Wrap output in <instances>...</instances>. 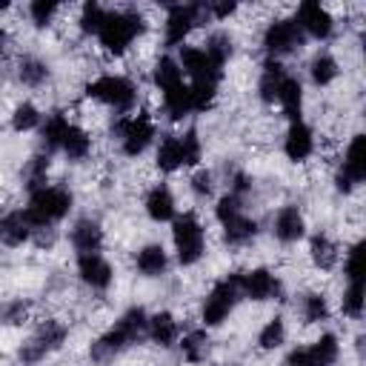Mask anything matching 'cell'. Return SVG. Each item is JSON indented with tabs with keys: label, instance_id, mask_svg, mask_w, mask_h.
<instances>
[{
	"label": "cell",
	"instance_id": "obj_39",
	"mask_svg": "<svg viewBox=\"0 0 366 366\" xmlns=\"http://www.w3.org/2000/svg\"><path fill=\"white\" fill-rule=\"evenodd\" d=\"M106 6H100V3H94V0H89V3H83V9H80V29L86 31V34H97V29L103 26V17H106Z\"/></svg>",
	"mask_w": 366,
	"mask_h": 366
},
{
	"label": "cell",
	"instance_id": "obj_34",
	"mask_svg": "<svg viewBox=\"0 0 366 366\" xmlns=\"http://www.w3.org/2000/svg\"><path fill=\"white\" fill-rule=\"evenodd\" d=\"M203 49H206V54H209L214 63L226 66V60L234 54V40H232L226 31H212V34L206 37Z\"/></svg>",
	"mask_w": 366,
	"mask_h": 366
},
{
	"label": "cell",
	"instance_id": "obj_19",
	"mask_svg": "<svg viewBox=\"0 0 366 366\" xmlns=\"http://www.w3.org/2000/svg\"><path fill=\"white\" fill-rule=\"evenodd\" d=\"M146 337L160 346V349H172L177 340H180V323L172 312H157V315H149V323H146Z\"/></svg>",
	"mask_w": 366,
	"mask_h": 366
},
{
	"label": "cell",
	"instance_id": "obj_31",
	"mask_svg": "<svg viewBox=\"0 0 366 366\" xmlns=\"http://www.w3.org/2000/svg\"><path fill=\"white\" fill-rule=\"evenodd\" d=\"M69 123H71V120H69L63 112H51V114L43 117V123H40V134H43V146H46V152H57V146H60V140H63Z\"/></svg>",
	"mask_w": 366,
	"mask_h": 366
},
{
	"label": "cell",
	"instance_id": "obj_21",
	"mask_svg": "<svg viewBox=\"0 0 366 366\" xmlns=\"http://www.w3.org/2000/svg\"><path fill=\"white\" fill-rule=\"evenodd\" d=\"M177 203H174V194H172V189L166 186V183H157V186H152L149 192H146V200H143V209H146V214L154 220V223H169V220H174V209Z\"/></svg>",
	"mask_w": 366,
	"mask_h": 366
},
{
	"label": "cell",
	"instance_id": "obj_3",
	"mask_svg": "<svg viewBox=\"0 0 366 366\" xmlns=\"http://www.w3.org/2000/svg\"><path fill=\"white\" fill-rule=\"evenodd\" d=\"M71 200H74L71 192L63 186H40L29 194V203L23 212H26L29 223L34 226V232H40V229L60 223L71 212Z\"/></svg>",
	"mask_w": 366,
	"mask_h": 366
},
{
	"label": "cell",
	"instance_id": "obj_22",
	"mask_svg": "<svg viewBox=\"0 0 366 366\" xmlns=\"http://www.w3.org/2000/svg\"><path fill=\"white\" fill-rule=\"evenodd\" d=\"M160 100H163V112L169 114V120H183V117L194 114L189 80H180V83L163 89V92H160Z\"/></svg>",
	"mask_w": 366,
	"mask_h": 366
},
{
	"label": "cell",
	"instance_id": "obj_8",
	"mask_svg": "<svg viewBox=\"0 0 366 366\" xmlns=\"http://www.w3.org/2000/svg\"><path fill=\"white\" fill-rule=\"evenodd\" d=\"M237 300H240V272L226 274L217 283H212V289L206 292L203 306H200L203 326H220L234 312Z\"/></svg>",
	"mask_w": 366,
	"mask_h": 366
},
{
	"label": "cell",
	"instance_id": "obj_37",
	"mask_svg": "<svg viewBox=\"0 0 366 366\" xmlns=\"http://www.w3.org/2000/svg\"><path fill=\"white\" fill-rule=\"evenodd\" d=\"M309 349H312V355H315V360H317L320 366H332V363L337 360V355H340L337 335H332V332H323L315 343H309Z\"/></svg>",
	"mask_w": 366,
	"mask_h": 366
},
{
	"label": "cell",
	"instance_id": "obj_41",
	"mask_svg": "<svg viewBox=\"0 0 366 366\" xmlns=\"http://www.w3.org/2000/svg\"><path fill=\"white\" fill-rule=\"evenodd\" d=\"M57 11H60V6H57V3H46V0H34V3L29 6V17H31V23H34L37 29L51 26V20L57 17Z\"/></svg>",
	"mask_w": 366,
	"mask_h": 366
},
{
	"label": "cell",
	"instance_id": "obj_23",
	"mask_svg": "<svg viewBox=\"0 0 366 366\" xmlns=\"http://www.w3.org/2000/svg\"><path fill=\"white\" fill-rule=\"evenodd\" d=\"M69 240H71V246L77 249V254H92V252H100V246H103V229H100V223L92 220V217H80V220L71 226Z\"/></svg>",
	"mask_w": 366,
	"mask_h": 366
},
{
	"label": "cell",
	"instance_id": "obj_14",
	"mask_svg": "<svg viewBox=\"0 0 366 366\" xmlns=\"http://www.w3.org/2000/svg\"><path fill=\"white\" fill-rule=\"evenodd\" d=\"M295 23L300 26L303 37H312V40H329L335 34V17L326 6L315 3V0H306L297 6L295 11Z\"/></svg>",
	"mask_w": 366,
	"mask_h": 366
},
{
	"label": "cell",
	"instance_id": "obj_20",
	"mask_svg": "<svg viewBox=\"0 0 366 366\" xmlns=\"http://www.w3.org/2000/svg\"><path fill=\"white\" fill-rule=\"evenodd\" d=\"M34 234V226L29 223L26 212L23 209H14V212H6L0 214V243L3 246H23L26 240H31Z\"/></svg>",
	"mask_w": 366,
	"mask_h": 366
},
{
	"label": "cell",
	"instance_id": "obj_4",
	"mask_svg": "<svg viewBox=\"0 0 366 366\" xmlns=\"http://www.w3.org/2000/svg\"><path fill=\"white\" fill-rule=\"evenodd\" d=\"M214 217L223 226V240L229 246H246L254 240L257 234V220L246 214V206L237 194L226 192L223 197H217L214 203Z\"/></svg>",
	"mask_w": 366,
	"mask_h": 366
},
{
	"label": "cell",
	"instance_id": "obj_43",
	"mask_svg": "<svg viewBox=\"0 0 366 366\" xmlns=\"http://www.w3.org/2000/svg\"><path fill=\"white\" fill-rule=\"evenodd\" d=\"M189 186H192L194 197L206 200V197H212V192H214V177H212V172H209V169H197V172L192 174Z\"/></svg>",
	"mask_w": 366,
	"mask_h": 366
},
{
	"label": "cell",
	"instance_id": "obj_27",
	"mask_svg": "<svg viewBox=\"0 0 366 366\" xmlns=\"http://www.w3.org/2000/svg\"><path fill=\"white\" fill-rule=\"evenodd\" d=\"M57 152H63L69 160H83V157H89V152H92V137H89V132L80 129V126H74V123H69V129H66V134H63Z\"/></svg>",
	"mask_w": 366,
	"mask_h": 366
},
{
	"label": "cell",
	"instance_id": "obj_48",
	"mask_svg": "<svg viewBox=\"0 0 366 366\" xmlns=\"http://www.w3.org/2000/svg\"><path fill=\"white\" fill-rule=\"evenodd\" d=\"M6 46H9V34H6L3 29H0V57L6 54Z\"/></svg>",
	"mask_w": 366,
	"mask_h": 366
},
{
	"label": "cell",
	"instance_id": "obj_5",
	"mask_svg": "<svg viewBox=\"0 0 366 366\" xmlns=\"http://www.w3.org/2000/svg\"><path fill=\"white\" fill-rule=\"evenodd\" d=\"M203 157V146L194 129L183 132V134H166L157 146L154 163L160 172H177L183 166H197Z\"/></svg>",
	"mask_w": 366,
	"mask_h": 366
},
{
	"label": "cell",
	"instance_id": "obj_18",
	"mask_svg": "<svg viewBox=\"0 0 366 366\" xmlns=\"http://www.w3.org/2000/svg\"><path fill=\"white\" fill-rule=\"evenodd\" d=\"M272 232L280 243H297L306 234V217L297 206H283L277 209L274 220H272Z\"/></svg>",
	"mask_w": 366,
	"mask_h": 366
},
{
	"label": "cell",
	"instance_id": "obj_32",
	"mask_svg": "<svg viewBox=\"0 0 366 366\" xmlns=\"http://www.w3.org/2000/svg\"><path fill=\"white\" fill-rule=\"evenodd\" d=\"M180 352H183V357L189 360V363H200V360H206V355H209V335L203 332V329H192V332H186L180 340Z\"/></svg>",
	"mask_w": 366,
	"mask_h": 366
},
{
	"label": "cell",
	"instance_id": "obj_12",
	"mask_svg": "<svg viewBox=\"0 0 366 366\" xmlns=\"http://www.w3.org/2000/svg\"><path fill=\"white\" fill-rule=\"evenodd\" d=\"M303 31L295 23V17H274L266 29H263V49L272 60H280L292 51H297L303 46Z\"/></svg>",
	"mask_w": 366,
	"mask_h": 366
},
{
	"label": "cell",
	"instance_id": "obj_36",
	"mask_svg": "<svg viewBox=\"0 0 366 366\" xmlns=\"http://www.w3.org/2000/svg\"><path fill=\"white\" fill-rule=\"evenodd\" d=\"M283 340H286V323H283V317L266 320L263 329L257 332V346H260L263 352H272V349L283 346Z\"/></svg>",
	"mask_w": 366,
	"mask_h": 366
},
{
	"label": "cell",
	"instance_id": "obj_40",
	"mask_svg": "<svg viewBox=\"0 0 366 366\" xmlns=\"http://www.w3.org/2000/svg\"><path fill=\"white\" fill-rule=\"evenodd\" d=\"M343 274H346V283L352 280H363V240H355L343 257Z\"/></svg>",
	"mask_w": 366,
	"mask_h": 366
},
{
	"label": "cell",
	"instance_id": "obj_7",
	"mask_svg": "<svg viewBox=\"0 0 366 366\" xmlns=\"http://www.w3.org/2000/svg\"><path fill=\"white\" fill-rule=\"evenodd\" d=\"M86 94L117 114H129L137 103V86L126 74H100L86 86Z\"/></svg>",
	"mask_w": 366,
	"mask_h": 366
},
{
	"label": "cell",
	"instance_id": "obj_16",
	"mask_svg": "<svg viewBox=\"0 0 366 366\" xmlns=\"http://www.w3.org/2000/svg\"><path fill=\"white\" fill-rule=\"evenodd\" d=\"M77 274L94 292H106L112 286V280H114V269H112V263L100 252L77 254Z\"/></svg>",
	"mask_w": 366,
	"mask_h": 366
},
{
	"label": "cell",
	"instance_id": "obj_29",
	"mask_svg": "<svg viewBox=\"0 0 366 366\" xmlns=\"http://www.w3.org/2000/svg\"><path fill=\"white\" fill-rule=\"evenodd\" d=\"M337 74H340V66H337V60H335L332 51H317V54L312 57V63H309V77H312L315 86H329V83L337 80Z\"/></svg>",
	"mask_w": 366,
	"mask_h": 366
},
{
	"label": "cell",
	"instance_id": "obj_13",
	"mask_svg": "<svg viewBox=\"0 0 366 366\" xmlns=\"http://www.w3.org/2000/svg\"><path fill=\"white\" fill-rule=\"evenodd\" d=\"M363 177H366V137L355 134L343 152V163L335 174V186H337V192L349 194L357 183H363Z\"/></svg>",
	"mask_w": 366,
	"mask_h": 366
},
{
	"label": "cell",
	"instance_id": "obj_17",
	"mask_svg": "<svg viewBox=\"0 0 366 366\" xmlns=\"http://www.w3.org/2000/svg\"><path fill=\"white\" fill-rule=\"evenodd\" d=\"M315 152V132L309 123L303 120H292L286 134H283V154L292 160V163H303L309 160Z\"/></svg>",
	"mask_w": 366,
	"mask_h": 366
},
{
	"label": "cell",
	"instance_id": "obj_25",
	"mask_svg": "<svg viewBox=\"0 0 366 366\" xmlns=\"http://www.w3.org/2000/svg\"><path fill=\"white\" fill-rule=\"evenodd\" d=\"M134 266H137V272L146 274V277H160V274L169 269V252H166L160 243H146V246L137 249Z\"/></svg>",
	"mask_w": 366,
	"mask_h": 366
},
{
	"label": "cell",
	"instance_id": "obj_2",
	"mask_svg": "<svg viewBox=\"0 0 366 366\" xmlns=\"http://www.w3.org/2000/svg\"><path fill=\"white\" fill-rule=\"evenodd\" d=\"M143 31H146V17L137 9H109L94 37L106 54L120 57L134 46V40Z\"/></svg>",
	"mask_w": 366,
	"mask_h": 366
},
{
	"label": "cell",
	"instance_id": "obj_30",
	"mask_svg": "<svg viewBox=\"0 0 366 366\" xmlns=\"http://www.w3.org/2000/svg\"><path fill=\"white\" fill-rule=\"evenodd\" d=\"M17 77H20L23 86L37 89V86H43L46 77H49V63L40 60V57H34V54H23V57L17 60Z\"/></svg>",
	"mask_w": 366,
	"mask_h": 366
},
{
	"label": "cell",
	"instance_id": "obj_28",
	"mask_svg": "<svg viewBox=\"0 0 366 366\" xmlns=\"http://www.w3.org/2000/svg\"><path fill=\"white\" fill-rule=\"evenodd\" d=\"M309 257H312V263H315L320 272H329V269L337 266L340 252H337V243H335L329 234H315V237L309 240Z\"/></svg>",
	"mask_w": 366,
	"mask_h": 366
},
{
	"label": "cell",
	"instance_id": "obj_35",
	"mask_svg": "<svg viewBox=\"0 0 366 366\" xmlns=\"http://www.w3.org/2000/svg\"><path fill=\"white\" fill-rule=\"evenodd\" d=\"M43 123V114H40V109L34 106V103H17L14 106V112H11V129L14 132H31V129H37Z\"/></svg>",
	"mask_w": 366,
	"mask_h": 366
},
{
	"label": "cell",
	"instance_id": "obj_45",
	"mask_svg": "<svg viewBox=\"0 0 366 366\" xmlns=\"http://www.w3.org/2000/svg\"><path fill=\"white\" fill-rule=\"evenodd\" d=\"M203 11L206 17H214V20H226L237 11V3L234 0H212V3H203Z\"/></svg>",
	"mask_w": 366,
	"mask_h": 366
},
{
	"label": "cell",
	"instance_id": "obj_6",
	"mask_svg": "<svg viewBox=\"0 0 366 366\" xmlns=\"http://www.w3.org/2000/svg\"><path fill=\"white\" fill-rule=\"evenodd\" d=\"M172 243L180 266H194L206 252V229L194 212L174 214L172 220Z\"/></svg>",
	"mask_w": 366,
	"mask_h": 366
},
{
	"label": "cell",
	"instance_id": "obj_26",
	"mask_svg": "<svg viewBox=\"0 0 366 366\" xmlns=\"http://www.w3.org/2000/svg\"><path fill=\"white\" fill-rule=\"evenodd\" d=\"M283 77H286V66L280 60L266 57L263 66H260V77H257V92H260L263 103H274L277 100V89H280Z\"/></svg>",
	"mask_w": 366,
	"mask_h": 366
},
{
	"label": "cell",
	"instance_id": "obj_15",
	"mask_svg": "<svg viewBox=\"0 0 366 366\" xmlns=\"http://www.w3.org/2000/svg\"><path fill=\"white\" fill-rule=\"evenodd\" d=\"M240 297H249V300H274L280 297V280L274 272L257 266V269H249V272H240Z\"/></svg>",
	"mask_w": 366,
	"mask_h": 366
},
{
	"label": "cell",
	"instance_id": "obj_11",
	"mask_svg": "<svg viewBox=\"0 0 366 366\" xmlns=\"http://www.w3.org/2000/svg\"><path fill=\"white\" fill-rule=\"evenodd\" d=\"M206 17L203 3H172L166 9V20H163V43L166 46H183V40L189 37V31L194 26H200Z\"/></svg>",
	"mask_w": 366,
	"mask_h": 366
},
{
	"label": "cell",
	"instance_id": "obj_33",
	"mask_svg": "<svg viewBox=\"0 0 366 366\" xmlns=\"http://www.w3.org/2000/svg\"><path fill=\"white\" fill-rule=\"evenodd\" d=\"M300 317L303 323H323L329 320V300L323 292H306L300 297Z\"/></svg>",
	"mask_w": 366,
	"mask_h": 366
},
{
	"label": "cell",
	"instance_id": "obj_9",
	"mask_svg": "<svg viewBox=\"0 0 366 366\" xmlns=\"http://www.w3.org/2000/svg\"><path fill=\"white\" fill-rule=\"evenodd\" d=\"M114 134H117L120 152L126 157H140L152 146L157 129H154V120L146 112H137V114H120L117 123H114Z\"/></svg>",
	"mask_w": 366,
	"mask_h": 366
},
{
	"label": "cell",
	"instance_id": "obj_38",
	"mask_svg": "<svg viewBox=\"0 0 366 366\" xmlns=\"http://www.w3.org/2000/svg\"><path fill=\"white\" fill-rule=\"evenodd\" d=\"M340 309H343V315L352 317V320H357V317L363 315V280L346 283L343 297H340Z\"/></svg>",
	"mask_w": 366,
	"mask_h": 366
},
{
	"label": "cell",
	"instance_id": "obj_46",
	"mask_svg": "<svg viewBox=\"0 0 366 366\" xmlns=\"http://www.w3.org/2000/svg\"><path fill=\"white\" fill-rule=\"evenodd\" d=\"M283 366H320V363L315 360V355H312L309 346H300V349H292V352L286 355Z\"/></svg>",
	"mask_w": 366,
	"mask_h": 366
},
{
	"label": "cell",
	"instance_id": "obj_44",
	"mask_svg": "<svg viewBox=\"0 0 366 366\" xmlns=\"http://www.w3.org/2000/svg\"><path fill=\"white\" fill-rule=\"evenodd\" d=\"M26 315H29V306H26L23 300H9V303L0 309V317H3V323H9V326H20V323L26 320Z\"/></svg>",
	"mask_w": 366,
	"mask_h": 366
},
{
	"label": "cell",
	"instance_id": "obj_10",
	"mask_svg": "<svg viewBox=\"0 0 366 366\" xmlns=\"http://www.w3.org/2000/svg\"><path fill=\"white\" fill-rule=\"evenodd\" d=\"M66 337H69V326H66V323H60V320H43V323L37 326V332L20 346L17 357H20V363L34 366V363H40L46 355L57 352V349L66 343Z\"/></svg>",
	"mask_w": 366,
	"mask_h": 366
},
{
	"label": "cell",
	"instance_id": "obj_42",
	"mask_svg": "<svg viewBox=\"0 0 366 366\" xmlns=\"http://www.w3.org/2000/svg\"><path fill=\"white\" fill-rule=\"evenodd\" d=\"M46 169H49V157L34 154V157L29 160V166H26V183H29L31 192L40 189V186H46Z\"/></svg>",
	"mask_w": 366,
	"mask_h": 366
},
{
	"label": "cell",
	"instance_id": "obj_47",
	"mask_svg": "<svg viewBox=\"0 0 366 366\" xmlns=\"http://www.w3.org/2000/svg\"><path fill=\"white\" fill-rule=\"evenodd\" d=\"M229 192L237 194L240 200H246V194L252 192V177H249L246 172H234V174H232V183H229Z\"/></svg>",
	"mask_w": 366,
	"mask_h": 366
},
{
	"label": "cell",
	"instance_id": "obj_1",
	"mask_svg": "<svg viewBox=\"0 0 366 366\" xmlns=\"http://www.w3.org/2000/svg\"><path fill=\"white\" fill-rule=\"evenodd\" d=\"M146 323H149L146 309H140V306L126 309V312L114 320V326L106 329V332L92 343V352H89L92 360H94V363H106V360L123 355L126 349H132L134 343H140V340L146 337Z\"/></svg>",
	"mask_w": 366,
	"mask_h": 366
},
{
	"label": "cell",
	"instance_id": "obj_24",
	"mask_svg": "<svg viewBox=\"0 0 366 366\" xmlns=\"http://www.w3.org/2000/svg\"><path fill=\"white\" fill-rule=\"evenodd\" d=\"M274 103L283 109V114L289 117V123L292 120H300V114H303V83H300V77H295L292 71H286V77H283V83L277 89V100Z\"/></svg>",
	"mask_w": 366,
	"mask_h": 366
}]
</instances>
